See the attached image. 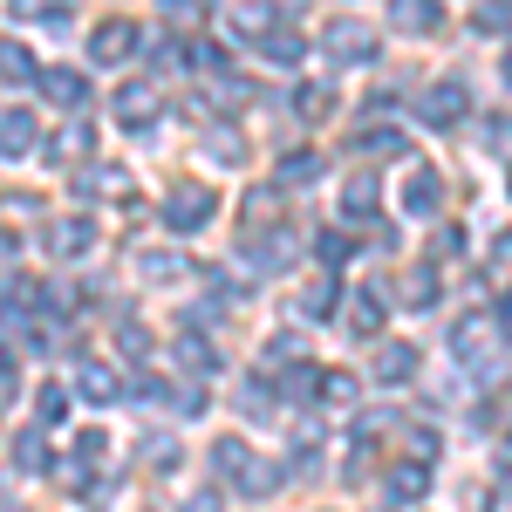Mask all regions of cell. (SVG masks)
I'll return each mask as SVG.
<instances>
[{"mask_svg": "<svg viewBox=\"0 0 512 512\" xmlns=\"http://www.w3.org/2000/svg\"><path fill=\"white\" fill-rule=\"evenodd\" d=\"M451 355L478 369V376H506V335L492 328V315H465L451 328Z\"/></svg>", "mask_w": 512, "mask_h": 512, "instance_id": "6da1fadb", "label": "cell"}, {"mask_svg": "<svg viewBox=\"0 0 512 512\" xmlns=\"http://www.w3.org/2000/svg\"><path fill=\"white\" fill-rule=\"evenodd\" d=\"M212 465L226 478H239V492H253V499H267L280 485V465H267V458H253V444H239V437H219L212 444Z\"/></svg>", "mask_w": 512, "mask_h": 512, "instance_id": "7a4b0ae2", "label": "cell"}, {"mask_svg": "<svg viewBox=\"0 0 512 512\" xmlns=\"http://www.w3.org/2000/svg\"><path fill=\"white\" fill-rule=\"evenodd\" d=\"M212 212H219V198L205 192V185H178V192L164 198V226H171V233H205Z\"/></svg>", "mask_w": 512, "mask_h": 512, "instance_id": "3957f363", "label": "cell"}, {"mask_svg": "<svg viewBox=\"0 0 512 512\" xmlns=\"http://www.w3.org/2000/svg\"><path fill=\"white\" fill-rule=\"evenodd\" d=\"M158 89H151V82H123L117 96H110V117L123 123V130H151V123H158Z\"/></svg>", "mask_w": 512, "mask_h": 512, "instance_id": "277c9868", "label": "cell"}, {"mask_svg": "<svg viewBox=\"0 0 512 512\" xmlns=\"http://www.w3.org/2000/svg\"><path fill=\"white\" fill-rule=\"evenodd\" d=\"M417 117L431 123V130H451V123L465 117V82H431V89L417 96Z\"/></svg>", "mask_w": 512, "mask_h": 512, "instance_id": "5b68a950", "label": "cell"}, {"mask_svg": "<svg viewBox=\"0 0 512 512\" xmlns=\"http://www.w3.org/2000/svg\"><path fill=\"white\" fill-rule=\"evenodd\" d=\"M328 55L349 62V69H362V62H376V35H369L362 21H335V28H328Z\"/></svg>", "mask_w": 512, "mask_h": 512, "instance_id": "8992f818", "label": "cell"}, {"mask_svg": "<svg viewBox=\"0 0 512 512\" xmlns=\"http://www.w3.org/2000/svg\"><path fill=\"white\" fill-rule=\"evenodd\" d=\"M144 48V35L130 28V21H103L96 35H89V62H130Z\"/></svg>", "mask_w": 512, "mask_h": 512, "instance_id": "52a82bcc", "label": "cell"}, {"mask_svg": "<svg viewBox=\"0 0 512 512\" xmlns=\"http://www.w3.org/2000/svg\"><path fill=\"white\" fill-rule=\"evenodd\" d=\"M41 89H48V103H62L69 117L89 103V76H82V69H48V76H41Z\"/></svg>", "mask_w": 512, "mask_h": 512, "instance_id": "ba28073f", "label": "cell"}, {"mask_svg": "<svg viewBox=\"0 0 512 512\" xmlns=\"http://www.w3.org/2000/svg\"><path fill=\"white\" fill-rule=\"evenodd\" d=\"M35 137V110H0V158H28Z\"/></svg>", "mask_w": 512, "mask_h": 512, "instance_id": "9c48e42d", "label": "cell"}, {"mask_svg": "<svg viewBox=\"0 0 512 512\" xmlns=\"http://www.w3.org/2000/svg\"><path fill=\"white\" fill-rule=\"evenodd\" d=\"M76 192H82V198H89V192L130 198V171H123V164H82V171H76Z\"/></svg>", "mask_w": 512, "mask_h": 512, "instance_id": "30bf717a", "label": "cell"}, {"mask_svg": "<svg viewBox=\"0 0 512 512\" xmlns=\"http://www.w3.org/2000/svg\"><path fill=\"white\" fill-rule=\"evenodd\" d=\"M437 198H444V178L437 171H410V185H403V212H417V219H431Z\"/></svg>", "mask_w": 512, "mask_h": 512, "instance_id": "8fae6325", "label": "cell"}, {"mask_svg": "<svg viewBox=\"0 0 512 512\" xmlns=\"http://www.w3.org/2000/svg\"><path fill=\"white\" fill-rule=\"evenodd\" d=\"M76 396H82V403H117L123 383L103 369V362H82V369H76Z\"/></svg>", "mask_w": 512, "mask_h": 512, "instance_id": "7c38bea8", "label": "cell"}, {"mask_svg": "<svg viewBox=\"0 0 512 512\" xmlns=\"http://www.w3.org/2000/svg\"><path fill=\"white\" fill-rule=\"evenodd\" d=\"M48 246H55L62 260H69V253H89V246H96V226H89V219H55V226H48Z\"/></svg>", "mask_w": 512, "mask_h": 512, "instance_id": "4fadbf2b", "label": "cell"}, {"mask_svg": "<svg viewBox=\"0 0 512 512\" xmlns=\"http://www.w3.org/2000/svg\"><path fill=\"white\" fill-rule=\"evenodd\" d=\"M410 376H417V349H410V342H390V349L376 355V383H410Z\"/></svg>", "mask_w": 512, "mask_h": 512, "instance_id": "5bb4252c", "label": "cell"}, {"mask_svg": "<svg viewBox=\"0 0 512 512\" xmlns=\"http://www.w3.org/2000/svg\"><path fill=\"white\" fill-rule=\"evenodd\" d=\"M390 21L403 35H431L437 28V0H390Z\"/></svg>", "mask_w": 512, "mask_h": 512, "instance_id": "9a60e30c", "label": "cell"}, {"mask_svg": "<svg viewBox=\"0 0 512 512\" xmlns=\"http://www.w3.org/2000/svg\"><path fill=\"white\" fill-rule=\"evenodd\" d=\"M349 328L355 335H376V328H383V294H376V287H355L349 294Z\"/></svg>", "mask_w": 512, "mask_h": 512, "instance_id": "2e32d148", "label": "cell"}, {"mask_svg": "<svg viewBox=\"0 0 512 512\" xmlns=\"http://www.w3.org/2000/svg\"><path fill=\"white\" fill-rule=\"evenodd\" d=\"M342 212H349V219H369V212H376V171H349V185H342Z\"/></svg>", "mask_w": 512, "mask_h": 512, "instance_id": "e0dca14e", "label": "cell"}, {"mask_svg": "<svg viewBox=\"0 0 512 512\" xmlns=\"http://www.w3.org/2000/svg\"><path fill=\"white\" fill-rule=\"evenodd\" d=\"M287 253H294V239H287V233H267V239H253V246H246V267H253V274H274Z\"/></svg>", "mask_w": 512, "mask_h": 512, "instance_id": "ac0fdd59", "label": "cell"}, {"mask_svg": "<svg viewBox=\"0 0 512 512\" xmlns=\"http://www.w3.org/2000/svg\"><path fill=\"white\" fill-rule=\"evenodd\" d=\"M424 492H431V472H424V465H396L390 472V499L396 506H417Z\"/></svg>", "mask_w": 512, "mask_h": 512, "instance_id": "d6986e66", "label": "cell"}, {"mask_svg": "<svg viewBox=\"0 0 512 512\" xmlns=\"http://www.w3.org/2000/svg\"><path fill=\"white\" fill-rule=\"evenodd\" d=\"M321 171H328V164H321V151H294V158L280 151V185H315Z\"/></svg>", "mask_w": 512, "mask_h": 512, "instance_id": "ffe728a7", "label": "cell"}, {"mask_svg": "<svg viewBox=\"0 0 512 512\" xmlns=\"http://www.w3.org/2000/svg\"><path fill=\"white\" fill-rule=\"evenodd\" d=\"M178 362H185L192 376H212V369H219V355H212L205 335H178Z\"/></svg>", "mask_w": 512, "mask_h": 512, "instance_id": "44dd1931", "label": "cell"}, {"mask_svg": "<svg viewBox=\"0 0 512 512\" xmlns=\"http://www.w3.org/2000/svg\"><path fill=\"white\" fill-rule=\"evenodd\" d=\"M0 76H7V82L41 76V69H35V55H28V41H0Z\"/></svg>", "mask_w": 512, "mask_h": 512, "instance_id": "7402d4cb", "label": "cell"}, {"mask_svg": "<svg viewBox=\"0 0 512 512\" xmlns=\"http://www.w3.org/2000/svg\"><path fill=\"white\" fill-rule=\"evenodd\" d=\"M267 28H274L267 0H233V35H267Z\"/></svg>", "mask_w": 512, "mask_h": 512, "instance_id": "603a6c76", "label": "cell"}, {"mask_svg": "<svg viewBox=\"0 0 512 512\" xmlns=\"http://www.w3.org/2000/svg\"><path fill=\"white\" fill-rule=\"evenodd\" d=\"M335 301H342V287H335V280H315V287L301 294V315H308V321H328V315H335Z\"/></svg>", "mask_w": 512, "mask_h": 512, "instance_id": "cb8c5ba5", "label": "cell"}, {"mask_svg": "<svg viewBox=\"0 0 512 512\" xmlns=\"http://www.w3.org/2000/svg\"><path fill=\"white\" fill-rule=\"evenodd\" d=\"M403 301H410V308H431L437 301V267H410V274H403Z\"/></svg>", "mask_w": 512, "mask_h": 512, "instance_id": "d4e9b609", "label": "cell"}, {"mask_svg": "<svg viewBox=\"0 0 512 512\" xmlns=\"http://www.w3.org/2000/svg\"><path fill=\"white\" fill-rule=\"evenodd\" d=\"M260 48H267V62H287V69L301 62V35H294V28H267Z\"/></svg>", "mask_w": 512, "mask_h": 512, "instance_id": "484cf974", "label": "cell"}, {"mask_svg": "<svg viewBox=\"0 0 512 512\" xmlns=\"http://www.w3.org/2000/svg\"><path fill=\"white\" fill-rule=\"evenodd\" d=\"M82 151H89V123H69V130H62V137H55V151H48V158L55 164H69V158H82Z\"/></svg>", "mask_w": 512, "mask_h": 512, "instance_id": "4316f807", "label": "cell"}, {"mask_svg": "<svg viewBox=\"0 0 512 512\" xmlns=\"http://www.w3.org/2000/svg\"><path fill=\"white\" fill-rule=\"evenodd\" d=\"M14 465H21V472H48V444H41V431H21V444H14Z\"/></svg>", "mask_w": 512, "mask_h": 512, "instance_id": "83f0119b", "label": "cell"}, {"mask_svg": "<svg viewBox=\"0 0 512 512\" xmlns=\"http://www.w3.org/2000/svg\"><path fill=\"white\" fill-rule=\"evenodd\" d=\"M14 21H69V0H14Z\"/></svg>", "mask_w": 512, "mask_h": 512, "instance_id": "f1b7e54d", "label": "cell"}, {"mask_svg": "<svg viewBox=\"0 0 512 512\" xmlns=\"http://www.w3.org/2000/svg\"><path fill=\"white\" fill-rule=\"evenodd\" d=\"M478 35H512V0H485L478 7Z\"/></svg>", "mask_w": 512, "mask_h": 512, "instance_id": "f546056e", "label": "cell"}, {"mask_svg": "<svg viewBox=\"0 0 512 512\" xmlns=\"http://www.w3.org/2000/svg\"><path fill=\"white\" fill-rule=\"evenodd\" d=\"M294 110H301V117H308V123H321V117H328V110H335V96H328L321 82H308V89L294 96Z\"/></svg>", "mask_w": 512, "mask_h": 512, "instance_id": "4dcf8cb0", "label": "cell"}, {"mask_svg": "<svg viewBox=\"0 0 512 512\" xmlns=\"http://www.w3.org/2000/svg\"><path fill=\"white\" fill-rule=\"evenodd\" d=\"M205 151H212L219 164H246V144H239V130H212V137H205Z\"/></svg>", "mask_w": 512, "mask_h": 512, "instance_id": "1f68e13d", "label": "cell"}, {"mask_svg": "<svg viewBox=\"0 0 512 512\" xmlns=\"http://www.w3.org/2000/svg\"><path fill=\"white\" fill-rule=\"evenodd\" d=\"M137 260H144V280H178V274H185L178 253H137Z\"/></svg>", "mask_w": 512, "mask_h": 512, "instance_id": "d6a6232c", "label": "cell"}, {"mask_svg": "<svg viewBox=\"0 0 512 512\" xmlns=\"http://www.w3.org/2000/svg\"><path fill=\"white\" fill-rule=\"evenodd\" d=\"M315 390L328 396V403H355V376H342V369H328V376H315Z\"/></svg>", "mask_w": 512, "mask_h": 512, "instance_id": "836d02e7", "label": "cell"}, {"mask_svg": "<svg viewBox=\"0 0 512 512\" xmlns=\"http://www.w3.org/2000/svg\"><path fill=\"white\" fill-rule=\"evenodd\" d=\"M362 151H369V158H403L410 144H403L396 130H369V137H362Z\"/></svg>", "mask_w": 512, "mask_h": 512, "instance_id": "e575fe53", "label": "cell"}, {"mask_svg": "<svg viewBox=\"0 0 512 512\" xmlns=\"http://www.w3.org/2000/svg\"><path fill=\"white\" fill-rule=\"evenodd\" d=\"M315 253H321V267H328V274H342V260H349V239H342V233H321V239H315Z\"/></svg>", "mask_w": 512, "mask_h": 512, "instance_id": "d590c367", "label": "cell"}, {"mask_svg": "<svg viewBox=\"0 0 512 512\" xmlns=\"http://www.w3.org/2000/svg\"><path fill=\"white\" fill-rule=\"evenodd\" d=\"M280 390H287V396H315V369H308V362L280 369Z\"/></svg>", "mask_w": 512, "mask_h": 512, "instance_id": "8d00e7d4", "label": "cell"}, {"mask_svg": "<svg viewBox=\"0 0 512 512\" xmlns=\"http://www.w3.org/2000/svg\"><path fill=\"white\" fill-rule=\"evenodd\" d=\"M117 349H123V355H144V349H151L144 321H117Z\"/></svg>", "mask_w": 512, "mask_h": 512, "instance_id": "74e56055", "label": "cell"}, {"mask_svg": "<svg viewBox=\"0 0 512 512\" xmlns=\"http://www.w3.org/2000/svg\"><path fill=\"white\" fill-rule=\"evenodd\" d=\"M41 424H55V417H62V410H69V390H62V383H48V390H41Z\"/></svg>", "mask_w": 512, "mask_h": 512, "instance_id": "f35d334b", "label": "cell"}, {"mask_svg": "<svg viewBox=\"0 0 512 512\" xmlns=\"http://www.w3.org/2000/svg\"><path fill=\"white\" fill-rule=\"evenodd\" d=\"M437 444H444L437 431H410V465H424V458H437Z\"/></svg>", "mask_w": 512, "mask_h": 512, "instance_id": "ab89813d", "label": "cell"}, {"mask_svg": "<svg viewBox=\"0 0 512 512\" xmlns=\"http://www.w3.org/2000/svg\"><path fill=\"white\" fill-rule=\"evenodd\" d=\"M239 410L260 417V410H267V390H260V383H239Z\"/></svg>", "mask_w": 512, "mask_h": 512, "instance_id": "60d3db41", "label": "cell"}, {"mask_svg": "<svg viewBox=\"0 0 512 512\" xmlns=\"http://www.w3.org/2000/svg\"><path fill=\"white\" fill-rule=\"evenodd\" d=\"M437 253H444V260H451V253H465V233H458V226H444V233H437Z\"/></svg>", "mask_w": 512, "mask_h": 512, "instance_id": "b9f144b4", "label": "cell"}, {"mask_svg": "<svg viewBox=\"0 0 512 512\" xmlns=\"http://www.w3.org/2000/svg\"><path fill=\"white\" fill-rule=\"evenodd\" d=\"M178 512H219V492H192V499H185Z\"/></svg>", "mask_w": 512, "mask_h": 512, "instance_id": "7bdbcfd3", "label": "cell"}, {"mask_svg": "<svg viewBox=\"0 0 512 512\" xmlns=\"http://www.w3.org/2000/svg\"><path fill=\"white\" fill-rule=\"evenodd\" d=\"M492 328H499V335H512V294L499 301V315H492Z\"/></svg>", "mask_w": 512, "mask_h": 512, "instance_id": "ee69618b", "label": "cell"}, {"mask_svg": "<svg viewBox=\"0 0 512 512\" xmlns=\"http://www.w3.org/2000/svg\"><path fill=\"white\" fill-rule=\"evenodd\" d=\"M164 7H171V14H198V0H164Z\"/></svg>", "mask_w": 512, "mask_h": 512, "instance_id": "f6af8a7d", "label": "cell"}, {"mask_svg": "<svg viewBox=\"0 0 512 512\" xmlns=\"http://www.w3.org/2000/svg\"><path fill=\"white\" fill-rule=\"evenodd\" d=\"M499 465H506V478H512V444H506V451H499Z\"/></svg>", "mask_w": 512, "mask_h": 512, "instance_id": "bcb514c9", "label": "cell"}, {"mask_svg": "<svg viewBox=\"0 0 512 512\" xmlns=\"http://www.w3.org/2000/svg\"><path fill=\"white\" fill-rule=\"evenodd\" d=\"M499 69H506V82H512V48H506V62H499Z\"/></svg>", "mask_w": 512, "mask_h": 512, "instance_id": "7dc6e473", "label": "cell"}]
</instances>
